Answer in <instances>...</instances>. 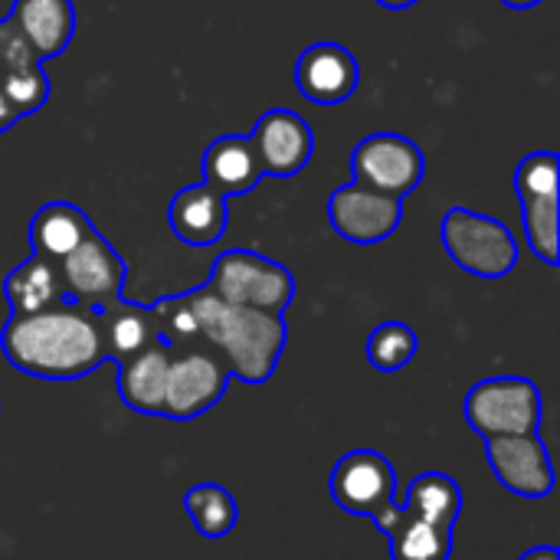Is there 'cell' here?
Returning a JSON list of instances; mask_svg holds the SVG:
<instances>
[{
    "mask_svg": "<svg viewBox=\"0 0 560 560\" xmlns=\"http://www.w3.org/2000/svg\"><path fill=\"white\" fill-rule=\"evenodd\" d=\"M364 351H368V364H371L374 371H381V374H397V371H404V368L417 358L420 338H417V331H413L410 325H404V322H384V325H377V328L371 331Z\"/></svg>",
    "mask_w": 560,
    "mask_h": 560,
    "instance_id": "484cf974",
    "label": "cell"
},
{
    "mask_svg": "<svg viewBox=\"0 0 560 560\" xmlns=\"http://www.w3.org/2000/svg\"><path fill=\"white\" fill-rule=\"evenodd\" d=\"M262 167L256 158V148L249 135H220L203 151V184H210L217 194L240 197L249 194L262 180Z\"/></svg>",
    "mask_w": 560,
    "mask_h": 560,
    "instance_id": "e0dca14e",
    "label": "cell"
},
{
    "mask_svg": "<svg viewBox=\"0 0 560 560\" xmlns=\"http://www.w3.org/2000/svg\"><path fill=\"white\" fill-rule=\"evenodd\" d=\"M486 459L499 486L518 499H548L555 492V466L538 433L486 440Z\"/></svg>",
    "mask_w": 560,
    "mask_h": 560,
    "instance_id": "7c38bea8",
    "label": "cell"
},
{
    "mask_svg": "<svg viewBox=\"0 0 560 560\" xmlns=\"http://www.w3.org/2000/svg\"><path fill=\"white\" fill-rule=\"evenodd\" d=\"M10 20L26 36L39 59H52L69 49L75 36L72 0H13Z\"/></svg>",
    "mask_w": 560,
    "mask_h": 560,
    "instance_id": "ac0fdd59",
    "label": "cell"
},
{
    "mask_svg": "<svg viewBox=\"0 0 560 560\" xmlns=\"http://www.w3.org/2000/svg\"><path fill=\"white\" fill-rule=\"evenodd\" d=\"M171 351L151 345L131 361L118 364V397L128 410L141 417H164V384H167Z\"/></svg>",
    "mask_w": 560,
    "mask_h": 560,
    "instance_id": "44dd1931",
    "label": "cell"
},
{
    "mask_svg": "<svg viewBox=\"0 0 560 560\" xmlns=\"http://www.w3.org/2000/svg\"><path fill=\"white\" fill-rule=\"evenodd\" d=\"M230 371L213 351H171L167 364V384H164V420H197L210 413L226 387H230Z\"/></svg>",
    "mask_w": 560,
    "mask_h": 560,
    "instance_id": "30bf717a",
    "label": "cell"
},
{
    "mask_svg": "<svg viewBox=\"0 0 560 560\" xmlns=\"http://www.w3.org/2000/svg\"><path fill=\"white\" fill-rule=\"evenodd\" d=\"M167 223L174 236L187 246H213L223 240L226 223H230V207L226 197L217 194L210 184H190L174 194L167 207Z\"/></svg>",
    "mask_w": 560,
    "mask_h": 560,
    "instance_id": "2e32d148",
    "label": "cell"
},
{
    "mask_svg": "<svg viewBox=\"0 0 560 560\" xmlns=\"http://www.w3.org/2000/svg\"><path fill=\"white\" fill-rule=\"evenodd\" d=\"M187 299L194 305L200 338L226 364L233 381L259 387L276 374L289 341V328L282 315L226 305L217 295H210L203 285L187 292Z\"/></svg>",
    "mask_w": 560,
    "mask_h": 560,
    "instance_id": "7a4b0ae2",
    "label": "cell"
},
{
    "mask_svg": "<svg viewBox=\"0 0 560 560\" xmlns=\"http://www.w3.org/2000/svg\"><path fill=\"white\" fill-rule=\"evenodd\" d=\"M16 121H20V115L13 112V105L7 102V95H3V89H0V135H3V131H10Z\"/></svg>",
    "mask_w": 560,
    "mask_h": 560,
    "instance_id": "83f0119b",
    "label": "cell"
},
{
    "mask_svg": "<svg viewBox=\"0 0 560 560\" xmlns=\"http://www.w3.org/2000/svg\"><path fill=\"white\" fill-rule=\"evenodd\" d=\"M0 89L20 118L39 112L49 102V79L43 72V59L33 52V46L10 16L0 20Z\"/></svg>",
    "mask_w": 560,
    "mask_h": 560,
    "instance_id": "9a60e30c",
    "label": "cell"
},
{
    "mask_svg": "<svg viewBox=\"0 0 560 560\" xmlns=\"http://www.w3.org/2000/svg\"><path fill=\"white\" fill-rule=\"evenodd\" d=\"M184 512L207 541H223L226 535H233V528L240 522L236 499L217 482H200V486L187 489Z\"/></svg>",
    "mask_w": 560,
    "mask_h": 560,
    "instance_id": "cb8c5ba5",
    "label": "cell"
},
{
    "mask_svg": "<svg viewBox=\"0 0 560 560\" xmlns=\"http://www.w3.org/2000/svg\"><path fill=\"white\" fill-rule=\"evenodd\" d=\"M3 302L10 308V315H36V312L62 305L66 285H62L59 262L30 253V259H23L13 272H7Z\"/></svg>",
    "mask_w": 560,
    "mask_h": 560,
    "instance_id": "ffe728a7",
    "label": "cell"
},
{
    "mask_svg": "<svg viewBox=\"0 0 560 560\" xmlns=\"http://www.w3.org/2000/svg\"><path fill=\"white\" fill-rule=\"evenodd\" d=\"M440 240L446 256L476 279H505L518 266V240L495 217L453 207L440 223Z\"/></svg>",
    "mask_w": 560,
    "mask_h": 560,
    "instance_id": "5b68a950",
    "label": "cell"
},
{
    "mask_svg": "<svg viewBox=\"0 0 560 560\" xmlns=\"http://www.w3.org/2000/svg\"><path fill=\"white\" fill-rule=\"evenodd\" d=\"M515 194L522 200V223L532 253L545 266H558V154H528L515 171Z\"/></svg>",
    "mask_w": 560,
    "mask_h": 560,
    "instance_id": "52a82bcc",
    "label": "cell"
},
{
    "mask_svg": "<svg viewBox=\"0 0 560 560\" xmlns=\"http://www.w3.org/2000/svg\"><path fill=\"white\" fill-rule=\"evenodd\" d=\"M351 174H354V184L377 190L384 197L404 200L423 184L427 161L417 141L394 135V131H377L358 141L351 154Z\"/></svg>",
    "mask_w": 560,
    "mask_h": 560,
    "instance_id": "ba28073f",
    "label": "cell"
},
{
    "mask_svg": "<svg viewBox=\"0 0 560 560\" xmlns=\"http://www.w3.org/2000/svg\"><path fill=\"white\" fill-rule=\"evenodd\" d=\"M151 315H154V328H158V341L167 348V351H187L194 348V341L200 338V328H197V315H194V305L184 295H174V299H161L151 305Z\"/></svg>",
    "mask_w": 560,
    "mask_h": 560,
    "instance_id": "4316f807",
    "label": "cell"
},
{
    "mask_svg": "<svg viewBox=\"0 0 560 560\" xmlns=\"http://www.w3.org/2000/svg\"><path fill=\"white\" fill-rule=\"evenodd\" d=\"M404 512H410L420 522L453 532L463 515V489L446 472H420L407 489Z\"/></svg>",
    "mask_w": 560,
    "mask_h": 560,
    "instance_id": "603a6c76",
    "label": "cell"
},
{
    "mask_svg": "<svg viewBox=\"0 0 560 560\" xmlns=\"http://www.w3.org/2000/svg\"><path fill=\"white\" fill-rule=\"evenodd\" d=\"M262 174L272 177H295L308 167L315 154V135L312 125L289 108H269L249 135Z\"/></svg>",
    "mask_w": 560,
    "mask_h": 560,
    "instance_id": "4fadbf2b",
    "label": "cell"
},
{
    "mask_svg": "<svg viewBox=\"0 0 560 560\" xmlns=\"http://www.w3.org/2000/svg\"><path fill=\"white\" fill-rule=\"evenodd\" d=\"M328 220L341 240L358 243V246H374L397 233V226L404 220V200L384 197V194L368 190L351 180L331 194Z\"/></svg>",
    "mask_w": 560,
    "mask_h": 560,
    "instance_id": "8fae6325",
    "label": "cell"
},
{
    "mask_svg": "<svg viewBox=\"0 0 560 560\" xmlns=\"http://www.w3.org/2000/svg\"><path fill=\"white\" fill-rule=\"evenodd\" d=\"M0 354L36 381H82L108 361L95 312L69 302L36 315H10L0 331Z\"/></svg>",
    "mask_w": 560,
    "mask_h": 560,
    "instance_id": "6da1fadb",
    "label": "cell"
},
{
    "mask_svg": "<svg viewBox=\"0 0 560 560\" xmlns=\"http://www.w3.org/2000/svg\"><path fill=\"white\" fill-rule=\"evenodd\" d=\"M374 3H381V7H387V10H407V7H413L417 0H374Z\"/></svg>",
    "mask_w": 560,
    "mask_h": 560,
    "instance_id": "f546056e",
    "label": "cell"
},
{
    "mask_svg": "<svg viewBox=\"0 0 560 560\" xmlns=\"http://www.w3.org/2000/svg\"><path fill=\"white\" fill-rule=\"evenodd\" d=\"M295 85L315 105H341L361 85V66L341 43H312L295 62Z\"/></svg>",
    "mask_w": 560,
    "mask_h": 560,
    "instance_id": "5bb4252c",
    "label": "cell"
},
{
    "mask_svg": "<svg viewBox=\"0 0 560 560\" xmlns=\"http://www.w3.org/2000/svg\"><path fill=\"white\" fill-rule=\"evenodd\" d=\"M328 492L345 515L374 522L384 535L400 522L404 509L394 502L397 472L394 463L377 450H351L338 459Z\"/></svg>",
    "mask_w": 560,
    "mask_h": 560,
    "instance_id": "277c9868",
    "label": "cell"
},
{
    "mask_svg": "<svg viewBox=\"0 0 560 560\" xmlns=\"http://www.w3.org/2000/svg\"><path fill=\"white\" fill-rule=\"evenodd\" d=\"M203 289L226 305L256 308L269 315H285V308L295 299L292 272L256 249L220 253L210 266V279Z\"/></svg>",
    "mask_w": 560,
    "mask_h": 560,
    "instance_id": "3957f363",
    "label": "cell"
},
{
    "mask_svg": "<svg viewBox=\"0 0 560 560\" xmlns=\"http://www.w3.org/2000/svg\"><path fill=\"white\" fill-rule=\"evenodd\" d=\"M518 560H560V551L558 548H551V545H541V548L525 551Z\"/></svg>",
    "mask_w": 560,
    "mask_h": 560,
    "instance_id": "f1b7e54d",
    "label": "cell"
},
{
    "mask_svg": "<svg viewBox=\"0 0 560 560\" xmlns=\"http://www.w3.org/2000/svg\"><path fill=\"white\" fill-rule=\"evenodd\" d=\"M505 7H512V10H532V7H538V3H545V0H502Z\"/></svg>",
    "mask_w": 560,
    "mask_h": 560,
    "instance_id": "4dcf8cb0",
    "label": "cell"
},
{
    "mask_svg": "<svg viewBox=\"0 0 560 560\" xmlns=\"http://www.w3.org/2000/svg\"><path fill=\"white\" fill-rule=\"evenodd\" d=\"M92 233H95V223L89 220V213H82L69 200H49L33 213L26 236H30V249L36 256L62 262Z\"/></svg>",
    "mask_w": 560,
    "mask_h": 560,
    "instance_id": "d6986e66",
    "label": "cell"
},
{
    "mask_svg": "<svg viewBox=\"0 0 560 560\" xmlns=\"http://www.w3.org/2000/svg\"><path fill=\"white\" fill-rule=\"evenodd\" d=\"M62 285H66V302L79 305L85 312H105L125 295V259L115 253V246L95 230L85 243H79L62 262Z\"/></svg>",
    "mask_w": 560,
    "mask_h": 560,
    "instance_id": "9c48e42d",
    "label": "cell"
},
{
    "mask_svg": "<svg viewBox=\"0 0 560 560\" xmlns=\"http://www.w3.org/2000/svg\"><path fill=\"white\" fill-rule=\"evenodd\" d=\"M390 560H450L453 558V532L436 528L430 522L413 518L410 512L387 532Z\"/></svg>",
    "mask_w": 560,
    "mask_h": 560,
    "instance_id": "d4e9b609",
    "label": "cell"
},
{
    "mask_svg": "<svg viewBox=\"0 0 560 560\" xmlns=\"http://www.w3.org/2000/svg\"><path fill=\"white\" fill-rule=\"evenodd\" d=\"M541 410H545L541 390L528 377H489V381H479L463 400L466 423L482 440L538 433Z\"/></svg>",
    "mask_w": 560,
    "mask_h": 560,
    "instance_id": "8992f818",
    "label": "cell"
},
{
    "mask_svg": "<svg viewBox=\"0 0 560 560\" xmlns=\"http://www.w3.org/2000/svg\"><path fill=\"white\" fill-rule=\"evenodd\" d=\"M95 318H98V335H102L105 358L115 361V364L138 358L151 345H161L151 305H131V302L121 299L112 308L98 312Z\"/></svg>",
    "mask_w": 560,
    "mask_h": 560,
    "instance_id": "7402d4cb",
    "label": "cell"
}]
</instances>
